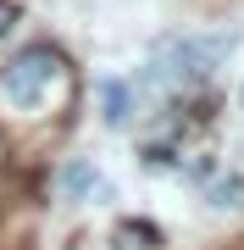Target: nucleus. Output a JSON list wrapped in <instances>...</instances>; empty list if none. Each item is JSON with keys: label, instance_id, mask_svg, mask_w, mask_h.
<instances>
[{"label": "nucleus", "instance_id": "7ed1b4c3", "mask_svg": "<svg viewBox=\"0 0 244 250\" xmlns=\"http://www.w3.org/2000/svg\"><path fill=\"white\" fill-rule=\"evenodd\" d=\"M100 106H106V123L111 128H122L128 117H133V89H128V83H100Z\"/></svg>", "mask_w": 244, "mask_h": 250}, {"label": "nucleus", "instance_id": "39448f33", "mask_svg": "<svg viewBox=\"0 0 244 250\" xmlns=\"http://www.w3.org/2000/svg\"><path fill=\"white\" fill-rule=\"evenodd\" d=\"M89 189H100V172L89 161H73V167H67V195H89Z\"/></svg>", "mask_w": 244, "mask_h": 250}, {"label": "nucleus", "instance_id": "20e7f679", "mask_svg": "<svg viewBox=\"0 0 244 250\" xmlns=\"http://www.w3.org/2000/svg\"><path fill=\"white\" fill-rule=\"evenodd\" d=\"M117 239H122V250H155V239H161V233H155L150 223H122Z\"/></svg>", "mask_w": 244, "mask_h": 250}, {"label": "nucleus", "instance_id": "f03ea898", "mask_svg": "<svg viewBox=\"0 0 244 250\" xmlns=\"http://www.w3.org/2000/svg\"><path fill=\"white\" fill-rule=\"evenodd\" d=\"M56 83H67V56L50 45H22L0 67V106L11 111H39Z\"/></svg>", "mask_w": 244, "mask_h": 250}, {"label": "nucleus", "instance_id": "423d86ee", "mask_svg": "<svg viewBox=\"0 0 244 250\" xmlns=\"http://www.w3.org/2000/svg\"><path fill=\"white\" fill-rule=\"evenodd\" d=\"M11 22H17V6H6V0H0V34H11Z\"/></svg>", "mask_w": 244, "mask_h": 250}, {"label": "nucleus", "instance_id": "f257e3e1", "mask_svg": "<svg viewBox=\"0 0 244 250\" xmlns=\"http://www.w3.org/2000/svg\"><path fill=\"white\" fill-rule=\"evenodd\" d=\"M227 50H233L227 28H211V34H167L150 50V83L155 89H172V95H189L200 83H211V72L227 62Z\"/></svg>", "mask_w": 244, "mask_h": 250}]
</instances>
